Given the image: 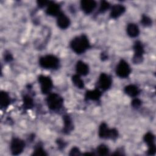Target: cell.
Returning <instances> with one entry per match:
<instances>
[{"mask_svg": "<svg viewBox=\"0 0 156 156\" xmlns=\"http://www.w3.org/2000/svg\"><path fill=\"white\" fill-rule=\"evenodd\" d=\"M50 2H51V1H38L37 2L38 7H41V8H42L46 5H48Z\"/></svg>", "mask_w": 156, "mask_h": 156, "instance_id": "obj_29", "label": "cell"}, {"mask_svg": "<svg viewBox=\"0 0 156 156\" xmlns=\"http://www.w3.org/2000/svg\"><path fill=\"white\" fill-rule=\"evenodd\" d=\"M25 143L20 138H13L10 144V150L13 155H17L20 154L24 150Z\"/></svg>", "mask_w": 156, "mask_h": 156, "instance_id": "obj_8", "label": "cell"}, {"mask_svg": "<svg viewBox=\"0 0 156 156\" xmlns=\"http://www.w3.org/2000/svg\"><path fill=\"white\" fill-rule=\"evenodd\" d=\"M110 7V4L105 1H102L101 2L100 4V7H99V12L101 13H103L105 12L107 10H108Z\"/></svg>", "mask_w": 156, "mask_h": 156, "instance_id": "obj_25", "label": "cell"}, {"mask_svg": "<svg viewBox=\"0 0 156 156\" xmlns=\"http://www.w3.org/2000/svg\"><path fill=\"white\" fill-rule=\"evenodd\" d=\"M109 149L105 144H101L97 148V152L100 155H106L108 154Z\"/></svg>", "mask_w": 156, "mask_h": 156, "instance_id": "obj_23", "label": "cell"}, {"mask_svg": "<svg viewBox=\"0 0 156 156\" xmlns=\"http://www.w3.org/2000/svg\"><path fill=\"white\" fill-rule=\"evenodd\" d=\"M127 32L130 37H136L139 35L140 30L136 24L130 23L127 25Z\"/></svg>", "mask_w": 156, "mask_h": 156, "instance_id": "obj_18", "label": "cell"}, {"mask_svg": "<svg viewBox=\"0 0 156 156\" xmlns=\"http://www.w3.org/2000/svg\"><path fill=\"white\" fill-rule=\"evenodd\" d=\"M32 155H37V156L38 155H47V154L45 152L44 149L41 146H38L35 149V150L34 151Z\"/></svg>", "mask_w": 156, "mask_h": 156, "instance_id": "obj_26", "label": "cell"}, {"mask_svg": "<svg viewBox=\"0 0 156 156\" xmlns=\"http://www.w3.org/2000/svg\"><path fill=\"white\" fill-rule=\"evenodd\" d=\"M38 82L41 86V90L43 94H47L51 90L53 84L51 79L46 76L40 75L38 77Z\"/></svg>", "mask_w": 156, "mask_h": 156, "instance_id": "obj_7", "label": "cell"}, {"mask_svg": "<svg viewBox=\"0 0 156 156\" xmlns=\"http://www.w3.org/2000/svg\"><path fill=\"white\" fill-rule=\"evenodd\" d=\"M70 46L73 51L77 54L83 53L90 46L89 40L85 35L74 38L71 43Z\"/></svg>", "mask_w": 156, "mask_h": 156, "instance_id": "obj_1", "label": "cell"}, {"mask_svg": "<svg viewBox=\"0 0 156 156\" xmlns=\"http://www.w3.org/2000/svg\"><path fill=\"white\" fill-rule=\"evenodd\" d=\"M99 136L101 138H110L112 140H115L118 136V132L115 129H110L107 125L103 122L99 126Z\"/></svg>", "mask_w": 156, "mask_h": 156, "instance_id": "obj_4", "label": "cell"}, {"mask_svg": "<svg viewBox=\"0 0 156 156\" xmlns=\"http://www.w3.org/2000/svg\"><path fill=\"white\" fill-rule=\"evenodd\" d=\"M40 65L46 69H56L59 65L58 58L53 55L41 57L39 60Z\"/></svg>", "mask_w": 156, "mask_h": 156, "instance_id": "obj_2", "label": "cell"}, {"mask_svg": "<svg viewBox=\"0 0 156 156\" xmlns=\"http://www.w3.org/2000/svg\"><path fill=\"white\" fill-rule=\"evenodd\" d=\"M34 106V101L32 98L28 96L25 95L23 97V107L26 109H30Z\"/></svg>", "mask_w": 156, "mask_h": 156, "instance_id": "obj_22", "label": "cell"}, {"mask_svg": "<svg viewBox=\"0 0 156 156\" xmlns=\"http://www.w3.org/2000/svg\"><path fill=\"white\" fill-rule=\"evenodd\" d=\"M141 105V101L138 99H134L132 101V105L134 108H138Z\"/></svg>", "mask_w": 156, "mask_h": 156, "instance_id": "obj_27", "label": "cell"}, {"mask_svg": "<svg viewBox=\"0 0 156 156\" xmlns=\"http://www.w3.org/2000/svg\"><path fill=\"white\" fill-rule=\"evenodd\" d=\"M48 107L52 110H59L63 105V99L56 93L50 94L46 98Z\"/></svg>", "mask_w": 156, "mask_h": 156, "instance_id": "obj_3", "label": "cell"}, {"mask_svg": "<svg viewBox=\"0 0 156 156\" xmlns=\"http://www.w3.org/2000/svg\"><path fill=\"white\" fill-rule=\"evenodd\" d=\"M96 6V2L93 0H82L80 2L81 9L86 13H90L93 12Z\"/></svg>", "mask_w": 156, "mask_h": 156, "instance_id": "obj_11", "label": "cell"}, {"mask_svg": "<svg viewBox=\"0 0 156 156\" xmlns=\"http://www.w3.org/2000/svg\"><path fill=\"white\" fill-rule=\"evenodd\" d=\"M125 10H126L125 7L121 4L114 5L111 9L110 17L115 19L117 18L119 16H120L122 14H123Z\"/></svg>", "mask_w": 156, "mask_h": 156, "instance_id": "obj_14", "label": "cell"}, {"mask_svg": "<svg viewBox=\"0 0 156 156\" xmlns=\"http://www.w3.org/2000/svg\"><path fill=\"white\" fill-rule=\"evenodd\" d=\"M99 87L103 90H108L112 85L111 77L105 73H101L99 79Z\"/></svg>", "mask_w": 156, "mask_h": 156, "instance_id": "obj_10", "label": "cell"}, {"mask_svg": "<svg viewBox=\"0 0 156 156\" xmlns=\"http://www.w3.org/2000/svg\"><path fill=\"white\" fill-rule=\"evenodd\" d=\"M124 92L130 96L135 97L139 94L140 90L136 86L134 85H129L125 87Z\"/></svg>", "mask_w": 156, "mask_h": 156, "instance_id": "obj_19", "label": "cell"}, {"mask_svg": "<svg viewBox=\"0 0 156 156\" xmlns=\"http://www.w3.org/2000/svg\"><path fill=\"white\" fill-rule=\"evenodd\" d=\"M80 154V150L77 147H73L70 151V153H69L70 155H78Z\"/></svg>", "mask_w": 156, "mask_h": 156, "instance_id": "obj_28", "label": "cell"}, {"mask_svg": "<svg viewBox=\"0 0 156 156\" xmlns=\"http://www.w3.org/2000/svg\"><path fill=\"white\" fill-rule=\"evenodd\" d=\"M144 141L147 144L149 149L147 151V154L149 155H154L156 151V147L155 144V136L151 132H147L144 136Z\"/></svg>", "mask_w": 156, "mask_h": 156, "instance_id": "obj_9", "label": "cell"}, {"mask_svg": "<svg viewBox=\"0 0 156 156\" xmlns=\"http://www.w3.org/2000/svg\"><path fill=\"white\" fill-rule=\"evenodd\" d=\"M133 49L135 51V54L133 57L132 61L135 64L140 63L143 60V55L144 52L142 43L139 41H136L133 46Z\"/></svg>", "mask_w": 156, "mask_h": 156, "instance_id": "obj_6", "label": "cell"}, {"mask_svg": "<svg viewBox=\"0 0 156 156\" xmlns=\"http://www.w3.org/2000/svg\"><path fill=\"white\" fill-rule=\"evenodd\" d=\"M141 23L144 26H149L152 24V20L149 16L143 15L141 20Z\"/></svg>", "mask_w": 156, "mask_h": 156, "instance_id": "obj_24", "label": "cell"}, {"mask_svg": "<svg viewBox=\"0 0 156 156\" xmlns=\"http://www.w3.org/2000/svg\"><path fill=\"white\" fill-rule=\"evenodd\" d=\"M102 95V93L98 89L88 90L85 93V99L87 100L98 101Z\"/></svg>", "mask_w": 156, "mask_h": 156, "instance_id": "obj_16", "label": "cell"}, {"mask_svg": "<svg viewBox=\"0 0 156 156\" xmlns=\"http://www.w3.org/2000/svg\"><path fill=\"white\" fill-rule=\"evenodd\" d=\"M130 72L131 69L127 62L124 60H121L116 66V74L120 77L126 78L129 76Z\"/></svg>", "mask_w": 156, "mask_h": 156, "instance_id": "obj_5", "label": "cell"}, {"mask_svg": "<svg viewBox=\"0 0 156 156\" xmlns=\"http://www.w3.org/2000/svg\"><path fill=\"white\" fill-rule=\"evenodd\" d=\"M4 60L6 62H10V61H12L13 60V57H12V54L10 53L5 54V57H4Z\"/></svg>", "mask_w": 156, "mask_h": 156, "instance_id": "obj_30", "label": "cell"}, {"mask_svg": "<svg viewBox=\"0 0 156 156\" xmlns=\"http://www.w3.org/2000/svg\"><path fill=\"white\" fill-rule=\"evenodd\" d=\"M10 102V99L9 94L5 91H1L0 93V106L1 108H6Z\"/></svg>", "mask_w": 156, "mask_h": 156, "instance_id": "obj_17", "label": "cell"}, {"mask_svg": "<svg viewBox=\"0 0 156 156\" xmlns=\"http://www.w3.org/2000/svg\"><path fill=\"white\" fill-rule=\"evenodd\" d=\"M63 117V121H64L63 131L65 133H68L73 129L72 121H71L69 116L68 115H64Z\"/></svg>", "mask_w": 156, "mask_h": 156, "instance_id": "obj_20", "label": "cell"}, {"mask_svg": "<svg viewBox=\"0 0 156 156\" xmlns=\"http://www.w3.org/2000/svg\"><path fill=\"white\" fill-rule=\"evenodd\" d=\"M46 12L49 15L57 16L61 13L60 5L52 1H51L49 4L48 5Z\"/></svg>", "mask_w": 156, "mask_h": 156, "instance_id": "obj_13", "label": "cell"}, {"mask_svg": "<svg viewBox=\"0 0 156 156\" xmlns=\"http://www.w3.org/2000/svg\"><path fill=\"white\" fill-rule=\"evenodd\" d=\"M72 82L79 88L82 89L84 87L83 81L81 79L79 74H74L72 76Z\"/></svg>", "mask_w": 156, "mask_h": 156, "instance_id": "obj_21", "label": "cell"}, {"mask_svg": "<svg viewBox=\"0 0 156 156\" xmlns=\"http://www.w3.org/2000/svg\"><path fill=\"white\" fill-rule=\"evenodd\" d=\"M58 143V146H59V147H62V148L65 146V143H64V142H63L62 141H60V140H58V141L57 142Z\"/></svg>", "mask_w": 156, "mask_h": 156, "instance_id": "obj_31", "label": "cell"}, {"mask_svg": "<svg viewBox=\"0 0 156 156\" xmlns=\"http://www.w3.org/2000/svg\"><path fill=\"white\" fill-rule=\"evenodd\" d=\"M76 69L77 73L82 76H86L89 72L88 65L82 61H78L77 62Z\"/></svg>", "mask_w": 156, "mask_h": 156, "instance_id": "obj_15", "label": "cell"}, {"mask_svg": "<svg viewBox=\"0 0 156 156\" xmlns=\"http://www.w3.org/2000/svg\"><path fill=\"white\" fill-rule=\"evenodd\" d=\"M57 24L60 29H65L69 27L70 24V20L68 17H67L64 13L61 12L57 16Z\"/></svg>", "mask_w": 156, "mask_h": 156, "instance_id": "obj_12", "label": "cell"}]
</instances>
